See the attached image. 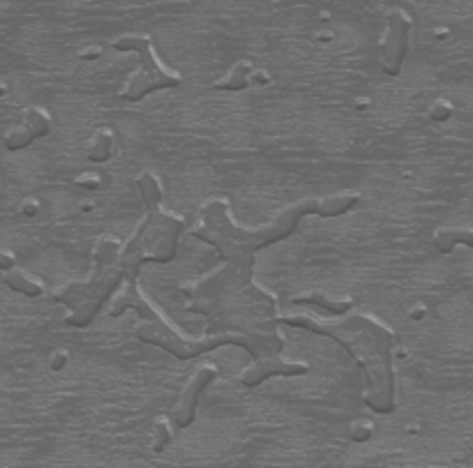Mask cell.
I'll return each instance as SVG.
<instances>
[{"instance_id": "obj_25", "label": "cell", "mask_w": 473, "mask_h": 468, "mask_svg": "<svg viewBox=\"0 0 473 468\" xmlns=\"http://www.w3.org/2000/svg\"><path fill=\"white\" fill-rule=\"evenodd\" d=\"M423 314H425V309H414V312H411V319L418 321V319H423Z\"/></svg>"}, {"instance_id": "obj_7", "label": "cell", "mask_w": 473, "mask_h": 468, "mask_svg": "<svg viewBox=\"0 0 473 468\" xmlns=\"http://www.w3.org/2000/svg\"><path fill=\"white\" fill-rule=\"evenodd\" d=\"M111 49L134 51L139 56V69L127 78V83L120 93L125 102H139L155 90H169V88H178L182 83V76L178 72L162 65V60L157 58L153 49V40L148 35L141 33L120 35V37L111 42Z\"/></svg>"}, {"instance_id": "obj_12", "label": "cell", "mask_w": 473, "mask_h": 468, "mask_svg": "<svg viewBox=\"0 0 473 468\" xmlns=\"http://www.w3.org/2000/svg\"><path fill=\"white\" fill-rule=\"evenodd\" d=\"M291 303L296 305H314L319 309H326L328 314L332 316H341L346 312H351L354 309V298H328L326 293H321V291H308V293H298L291 298Z\"/></svg>"}, {"instance_id": "obj_19", "label": "cell", "mask_w": 473, "mask_h": 468, "mask_svg": "<svg viewBox=\"0 0 473 468\" xmlns=\"http://www.w3.org/2000/svg\"><path fill=\"white\" fill-rule=\"evenodd\" d=\"M372 436V422H367V420H358V422H354V427H351V438L356 440V443H363V440H367Z\"/></svg>"}, {"instance_id": "obj_11", "label": "cell", "mask_w": 473, "mask_h": 468, "mask_svg": "<svg viewBox=\"0 0 473 468\" xmlns=\"http://www.w3.org/2000/svg\"><path fill=\"white\" fill-rule=\"evenodd\" d=\"M23 113H25L23 125L16 129H10L3 139V146L10 150V153L28 148L33 141L49 136V131H51V116L42 107H28Z\"/></svg>"}, {"instance_id": "obj_6", "label": "cell", "mask_w": 473, "mask_h": 468, "mask_svg": "<svg viewBox=\"0 0 473 468\" xmlns=\"http://www.w3.org/2000/svg\"><path fill=\"white\" fill-rule=\"evenodd\" d=\"M182 217L162 206L146 210L141 222L136 224L134 233L120 247V268L125 281L139 279V270L146 263H169L178 254V240L182 231Z\"/></svg>"}, {"instance_id": "obj_14", "label": "cell", "mask_w": 473, "mask_h": 468, "mask_svg": "<svg viewBox=\"0 0 473 468\" xmlns=\"http://www.w3.org/2000/svg\"><path fill=\"white\" fill-rule=\"evenodd\" d=\"M136 189L139 197H141L146 210H155L162 206L164 201V189H162V180L157 178L153 171H141L136 175Z\"/></svg>"}, {"instance_id": "obj_13", "label": "cell", "mask_w": 473, "mask_h": 468, "mask_svg": "<svg viewBox=\"0 0 473 468\" xmlns=\"http://www.w3.org/2000/svg\"><path fill=\"white\" fill-rule=\"evenodd\" d=\"M457 245L473 247V231L467 226H443L434 233V247L436 252L450 254Z\"/></svg>"}, {"instance_id": "obj_20", "label": "cell", "mask_w": 473, "mask_h": 468, "mask_svg": "<svg viewBox=\"0 0 473 468\" xmlns=\"http://www.w3.org/2000/svg\"><path fill=\"white\" fill-rule=\"evenodd\" d=\"M65 367H67V351L58 349V351L51 353V358H49V369H51V372H63Z\"/></svg>"}, {"instance_id": "obj_9", "label": "cell", "mask_w": 473, "mask_h": 468, "mask_svg": "<svg viewBox=\"0 0 473 468\" xmlns=\"http://www.w3.org/2000/svg\"><path fill=\"white\" fill-rule=\"evenodd\" d=\"M220 374V369L215 365H210V362H204L201 367H197L194 372H192L189 381L182 387V394L176 404V411H173V427L178 429H187L192 422L197 420V406H199V399L204 390L217 378Z\"/></svg>"}, {"instance_id": "obj_17", "label": "cell", "mask_w": 473, "mask_h": 468, "mask_svg": "<svg viewBox=\"0 0 473 468\" xmlns=\"http://www.w3.org/2000/svg\"><path fill=\"white\" fill-rule=\"evenodd\" d=\"M111 155H113V131L98 129V134L93 136L88 150H86V157H88V162L104 164L111 160Z\"/></svg>"}, {"instance_id": "obj_5", "label": "cell", "mask_w": 473, "mask_h": 468, "mask_svg": "<svg viewBox=\"0 0 473 468\" xmlns=\"http://www.w3.org/2000/svg\"><path fill=\"white\" fill-rule=\"evenodd\" d=\"M120 247L122 240H118L116 235H100L93 250L90 275L78 281H67L54 293L56 303L69 309V316L65 319L67 325H74V328L90 325L104 303L116 296V291L122 286L125 275L118 261Z\"/></svg>"}, {"instance_id": "obj_2", "label": "cell", "mask_w": 473, "mask_h": 468, "mask_svg": "<svg viewBox=\"0 0 473 468\" xmlns=\"http://www.w3.org/2000/svg\"><path fill=\"white\" fill-rule=\"evenodd\" d=\"M358 201H361V197L356 192H339L332 194V197H310L279 210L273 222L247 228L231 217L229 201L208 199L201 206L199 224L189 228V235L215 247L222 261L235 263V266L243 268H254V254L268 245H275L293 235L305 215L339 217L358 206Z\"/></svg>"}, {"instance_id": "obj_22", "label": "cell", "mask_w": 473, "mask_h": 468, "mask_svg": "<svg viewBox=\"0 0 473 468\" xmlns=\"http://www.w3.org/2000/svg\"><path fill=\"white\" fill-rule=\"evenodd\" d=\"M452 116V107L448 102H436L432 107V118L434 120H448Z\"/></svg>"}, {"instance_id": "obj_15", "label": "cell", "mask_w": 473, "mask_h": 468, "mask_svg": "<svg viewBox=\"0 0 473 468\" xmlns=\"http://www.w3.org/2000/svg\"><path fill=\"white\" fill-rule=\"evenodd\" d=\"M252 83V65L247 60H238L226 76H222L220 81H215V90H226V93H240L245 88H250Z\"/></svg>"}, {"instance_id": "obj_3", "label": "cell", "mask_w": 473, "mask_h": 468, "mask_svg": "<svg viewBox=\"0 0 473 468\" xmlns=\"http://www.w3.org/2000/svg\"><path fill=\"white\" fill-rule=\"evenodd\" d=\"M277 323L317 332L344 346L354 362L363 369L365 392L363 404L376 413L395 409V369L392 344L395 332L374 314H341L337 321H326L312 314H277Z\"/></svg>"}, {"instance_id": "obj_10", "label": "cell", "mask_w": 473, "mask_h": 468, "mask_svg": "<svg viewBox=\"0 0 473 468\" xmlns=\"http://www.w3.org/2000/svg\"><path fill=\"white\" fill-rule=\"evenodd\" d=\"M305 374H310L308 362H291V360H284L282 356H264V358L254 360V365L240 374V383L245 387H257L264 381H268V378H275V376L296 378V376H305Z\"/></svg>"}, {"instance_id": "obj_4", "label": "cell", "mask_w": 473, "mask_h": 468, "mask_svg": "<svg viewBox=\"0 0 473 468\" xmlns=\"http://www.w3.org/2000/svg\"><path fill=\"white\" fill-rule=\"evenodd\" d=\"M111 300H113L109 307L111 319H118V316L125 314L127 309H134L139 314V319H141V325L134 330L136 339L153 344V346H160L178 360H192L197 356H204L208 351L229 346V344L245 349L252 358H257V346H254L247 337H243V334L220 332V334H204V337H187V334L180 332L176 325L166 321L162 312H157V307L144 296V291L139 288L136 279L125 281V288Z\"/></svg>"}, {"instance_id": "obj_16", "label": "cell", "mask_w": 473, "mask_h": 468, "mask_svg": "<svg viewBox=\"0 0 473 468\" xmlns=\"http://www.w3.org/2000/svg\"><path fill=\"white\" fill-rule=\"evenodd\" d=\"M3 281H5V286H10L12 291H16V293H23L28 298H40L42 293H45V286H42L40 279L30 277L28 272L19 270L16 266L10 268V270H5Z\"/></svg>"}, {"instance_id": "obj_21", "label": "cell", "mask_w": 473, "mask_h": 468, "mask_svg": "<svg viewBox=\"0 0 473 468\" xmlns=\"http://www.w3.org/2000/svg\"><path fill=\"white\" fill-rule=\"evenodd\" d=\"M76 187L81 189H100L102 187V178L100 175H78V178L74 180Z\"/></svg>"}, {"instance_id": "obj_24", "label": "cell", "mask_w": 473, "mask_h": 468, "mask_svg": "<svg viewBox=\"0 0 473 468\" xmlns=\"http://www.w3.org/2000/svg\"><path fill=\"white\" fill-rule=\"evenodd\" d=\"M21 213H23L25 217L37 215V203H35L33 199H25V201L21 203Z\"/></svg>"}, {"instance_id": "obj_1", "label": "cell", "mask_w": 473, "mask_h": 468, "mask_svg": "<svg viewBox=\"0 0 473 468\" xmlns=\"http://www.w3.org/2000/svg\"><path fill=\"white\" fill-rule=\"evenodd\" d=\"M180 291L187 300V312L206 316V334H243L257 346V358L282 356L277 300L254 281V268L222 261L206 277L189 281Z\"/></svg>"}, {"instance_id": "obj_23", "label": "cell", "mask_w": 473, "mask_h": 468, "mask_svg": "<svg viewBox=\"0 0 473 468\" xmlns=\"http://www.w3.org/2000/svg\"><path fill=\"white\" fill-rule=\"evenodd\" d=\"M16 266V259H14V254H10V252H5V250H0V270H10V268H14Z\"/></svg>"}, {"instance_id": "obj_8", "label": "cell", "mask_w": 473, "mask_h": 468, "mask_svg": "<svg viewBox=\"0 0 473 468\" xmlns=\"http://www.w3.org/2000/svg\"><path fill=\"white\" fill-rule=\"evenodd\" d=\"M411 19L404 10L385 12V33L379 44V63L388 76H399L409 54Z\"/></svg>"}, {"instance_id": "obj_26", "label": "cell", "mask_w": 473, "mask_h": 468, "mask_svg": "<svg viewBox=\"0 0 473 468\" xmlns=\"http://www.w3.org/2000/svg\"><path fill=\"white\" fill-rule=\"evenodd\" d=\"M3 93H5V86H0V95H3Z\"/></svg>"}, {"instance_id": "obj_18", "label": "cell", "mask_w": 473, "mask_h": 468, "mask_svg": "<svg viewBox=\"0 0 473 468\" xmlns=\"http://www.w3.org/2000/svg\"><path fill=\"white\" fill-rule=\"evenodd\" d=\"M171 438H173V431H171V422L169 420H157L155 422V443H153V450L157 455L160 452H164L166 450V445L171 443Z\"/></svg>"}]
</instances>
